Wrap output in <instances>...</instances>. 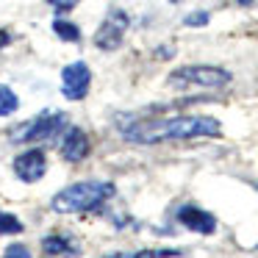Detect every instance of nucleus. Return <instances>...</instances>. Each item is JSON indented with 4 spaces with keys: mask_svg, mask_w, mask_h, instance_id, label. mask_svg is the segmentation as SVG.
Wrapping results in <instances>:
<instances>
[{
    "mask_svg": "<svg viewBox=\"0 0 258 258\" xmlns=\"http://www.w3.org/2000/svg\"><path fill=\"white\" fill-rule=\"evenodd\" d=\"M64 125H67V117H64V114L47 111V114H42V117L31 119L23 128L14 131L12 142H50L58 131H64Z\"/></svg>",
    "mask_w": 258,
    "mask_h": 258,
    "instance_id": "20e7f679",
    "label": "nucleus"
},
{
    "mask_svg": "<svg viewBox=\"0 0 258 258\" xmlns=\"http://www.w3.org/2000/svg\"><path fill=\"white\" fill-rule=\"evenodd\" d=\"M183 23L189 25V28H195V25H206L208 23V12H195V14H189Z\"/></svg>",
    "mask_w": 258,
    "mask_h": 258,
    "instance_id": "2eb2a0df",
    "label": "nucleus"
},
{
    "mask_svg": "<svg viewBox=\"0 0 258 258\" xmlns=\"http://www.w3.org/2000/svg\"><path fill=\"white\" fill-rule=\"evenodd\" d=\"M3 258H31V250L25 244H12L6 252H3Z\"/></svg>",
    "mask_w": 258,
    "mask_h": 258,
    "instance_id": "4468645a",
    "label": "nucleus"
},
{
    "mask_svg": "<svg viewBox=\"0 0 258 258\" xmlns=\"http://www.w3.org/2000/svg\"><path fill=\"white\" fill-rule=\"evenodd\" d=\"M89 84H92V73L84 61H75V64H67L61 73V92L67 100H84L86 92H89Z\"/></svg>",
    "mask_w": 258,
    "mask_h": 258,
    "instance_id": "39448f33",
    "label": "nucleus"
},
{
    "mask_svg": "<svg viewBox=\"0 0 258 258\" xmlns=\"http://www.w3.org/2000/svg\"><path fill=\"white\" fill-rule=\"evenodd\" d=\"M119 134L136 145H158L172 139H197V136H219V122L214 117H169V119H131L117 125Z\"/></svg>",
    "mask_w": 258,
    "mask_h": 258,
    "instance_id": "f257e3e1",
    "label": "nucleus"
},
{
    "mask_svg": "<svg viewBox=\"0 0 258 258\" xmlns=\"http://www.w3.org/2000/svg\"><path fill=\"white\" fill-rule=\"evenodd\" d=\"M86 153H89V139H86V134L81 128H70L67 136H64L61 142V156L64 161H84Z\"/></svg>",
    "mask_w": 258,
    "mask_h": 258,
    "instance_id": "1a4fd4ad",
    "label": "nucleus"
},
{
    "mask_svg": "<svg viewBox=\"0 0 258 258\" xmlns=\"http://www.w3.org/2000/svg\"><path fill=\"white\" fill-rule=\"evenodd\" d=\"M42 250H45L47 255H78V244H75L67 233L64 236L53 233V236H47V239H42Z\"/></svg>",
    "mask_w": 258,
    "mask_h": 258,
    "instance_id": "9d476101",
    "label": "nucleus"
},
{
    "mask_svg": "<svg viewBox=\"0 0 258 258\" xmlns=\"http://www.w3.org/2000/svg\"><path fill=\"white\" fill-rule=\"evenodd\" d=\"M172 86H206V89H217V86L230 84V73L222 67H180L169 75Z\"/></svg>",
    "mask_w": 258,
    "mask_h": 258,
    "instance_id": "7ed1b4c3",
    "label": "nucleus"
},
{
    "mask_svg": "<svg viewBox=\"0 0 258 258\" xmlns=\"http://www.w3.org/2000/svg\"><path fill=\"white\" fill-rule=\"evenodd\" d=\"M106 258H131V252H114V255H106Z\"/></svg>",
    "mask_w": 258,
    "mask_h": 258,
    "instance_id": "a211bd4d",
    "label": "nucleus"
},
{
    "mask_svg": "<svg viewBox=\"0 0 258 258\" xmlns=\"http://www.w3.org/2000/svg\"><path fill=\"white\" fill-rule=\"evenodd\" d=\"M125 28H128V17H125L122 12H114L111 17H108L106 23L100 25V28H97L95 45L100 47V50H117V47L122 45Z\"/></svg>",
    "mask_w": 258,
    "mask_h": 258,
    "instance_id": "423d86ee",
    "label": "nucleus"
},
{
    "mask_svg": "<svg viewBox=\"0 0 258 258\" xmlns=\"http://www.w3.org/2000/svg\"><path fill=\"white\" fill-rule=\"evenodd\" d=\"M45 153L39 150V147H34V150H25L23 156L14 158V172H17L20 180H25V183H36V180L45 175Z\"/></svg>",
    "mask_w": 258,
    "mask_h": 258,
    "instance_id": "0eeeda50",
    "label": "nucleus"
},
{
    "mask_svg": "<svg viewBox=\"0 0 258 258\" xmlns=\"http://www.w3.org/2000/svg\"><path fill=\"white\" fill-rule=\"evenodd\" d=\"M50 6H56L58 12H70V9H75L78 6V0H47Z\"/></svg>",
    "mask_w": 258,
    "mask_h": 258,
    "instance_id": "dca6fc26",
    "label": "nucleus"
},
{
    "mask_svg": "<svg viewBox=\"0 0 258 258\" xmlns=\"http://www.w3.org/2000/svg\"><path fill=\"white\" fill-rule=\"evenodd\" d=\"M20 230H23V222H20L14 214L0 211V236L3 233H20Z\"/></svg>",
    "mask_w": 258,
    "mask_h": 258,
    "instance_id": "ddd939ff",
    "label": "nucleus"
},
{
    "mask_svg": "<svg viewBox=\"0 0 258 258\" xmlns=\"http://www.w3.org/2000/svg\"><path fill=\"white\" fill-rule=\"evenodd\" d=\"M114 183L108 180H81L67 189H61L53 197V211L56 214H84V211H100L103 203L111 200Z\"/></svg>",
    "mask_w": 258,
    "mask_h": 258,
    "instance_id": "f03ea898",
    "label": "nucleus"
},
{
    "mask_svg": "<svg viewBox=\"0 0 258 258\" xmlns=\"http://www.w3.org/2000/svg\"><path fill=\"white\" fill-rule=\"evenodd\" d=\"M178 222L183 225V228L195 230V233H203V236H211L214 230H217V217L208 211H203V208L197 206H183L178 211Z\"/></svg>",
    "mask_w": 258,
    "mask_h": 258,
    "instance_id": "6e6552de",
    "label": "nucleus"
},
{
    "mask_svg": "<svg viewBox=\"0 0 258 258\" xmlns=\"http://www.w3.org/2000/svg\"><path fill=\"white\" fill-rule=\"evenodd\" d=\"M239 3H241V6H247V3H252V0H239Z\"/></svg>",
    "mask_w": 258,
    "mask_h": 258,
    "instance_id": "6ab92c4d",
    "label": "nucleus"
},
{
    "mask_svg": "<svg viewBox=\"0 0 258 258\" xmlns=\"http://www.w3.org/2000/svg\"><path fill=\"white\" fill-rule=\"evenodd\" d=\"M20 106L17 95H14L9 86H0V117H9V114H14Z\"/></svg>",
    "mask_w": 258,
    "mask_h": 258,
    "instance_id": "f8f14e48",
    "label": "nucleus"
},
{
    "mask_svg": "<svg viewBox=\"0 0 258 258\" xmlns=\"http://www.w3.org/2000/svg\"><path fill=\"white\" fill-rule=\"evenodd\" d=\"M9 42H12V34H9V31H0V50H3Z\"/></svg>",
    "mask_w": 258,
    "mask_h": 258,
    "instance_id": "f3484780",
    "label": "nucleus"
},
{
    "mask_svg": "<svg viewBox=\"0 0 258 258\" xmlns=\"http://www.w3.org/2000/svg\"><path fill=\"white\" fill-rule=\"evenodd\" d=\"M53 31H56V36H58V39H64V42H78L81 39L78 25L67 23V20H56V23H53Z\"/></svg>",
    "mask_w": 258,
    "mask_h": 258,
    "instance_id": "9b49d317",
    "label": "nucleus"
}]
</instances>
